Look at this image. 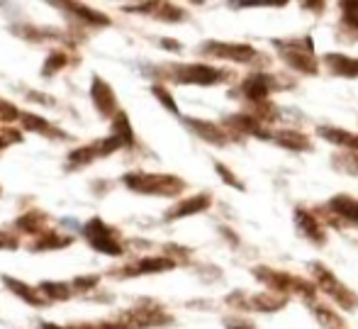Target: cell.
<instances>
[{
    "mask_svg": "<svg viewBox=\"0 0 358 329\" xmlns=\"http://www.w3.org/2000/svg\"><path fill=\"white\" fill-rule=\"evenodd\" d=\"M124 185H129L137 193H149V195H178L183 190V181L176 176H156V174H134L124 176Z\"/></svg>",
    "mask_w": 358,
    "mask_h": 329,
    "instance_id": "cell-1",
    "label": "cell"
},
{
    "mask_svg": "<svg viewBox=\"0 0 358 329\" xmlns=\"http://www.w3.org/2000/svg\"><path fill=\"white\" fill-rule=\"evenodd\" d=\"M276 47L281 49V56L285 59L288 66H292L295 71H300V73L320 71L317 56L312 54L310 39H288V42H276Z\"/></svg>",
    "mask_w": 358,
    "mask_h": 329,
    "instance_id": "cell-2",
    "label": "cell"
},
{
    "mask_svg": "<svg viewBox=\"0 0 358 329\" xmlns=\"http://www.w3.org/2000/svg\"><path fill=\"white\" fill-rule=\"evenodd\" d=\"M312 273H315L317 283H320V291H325L327 296H329L334 303H339L341 307L354 310V307L358 305V298L346 286H341V283L336 281V276L327 266H322V263H312Z\"/></svg>",
    "mask_w": 358,
    "mask_h": 329,
    "instance_id": "cell-3",
    "label": "cell"
},
{
    "mask_svg": "<svg viewBox=\"0 0 358 329\" xmlns=\"http://www.w3.org/2000/svg\"><path fill=\"white\" fill-rule=\"evenodd\" d=\"M83 234H86V239L91 242V247L96 249V252H103L107 254V257H119V254L124 252L122 244L117 242L115 237V229L107 227L103 220H91V222L83 227Z\"/></svg>",
    "mask_w": 358,
    "mask_h": 329,
    "instance_id": "cell-4",
    "label": "cell"
},
{
    "mask_svg": "<svg viewBox=\"0 0 358 329\" xmlns=\"http://www.w3.org/2000/svg\"><path fill=\"white\" fill-rule=\"evenodd\" d=\"M227 71L205 66V63H191V66H173V81L178 83H197V86H215L225 81Z\"/></svg>",
    "mask_w": 358,
    "mask_h": 329,
    "instance_id": "cell-5",
    "label": "cell"
},
{
    "mask_svg": "<svg viewBox=\"0 0 358 329\" xmlns=\"http://www.w3.org/2000/svg\"><path fill=\"white\" fill-rule=\"evenodd\" d=\"M202 52L207 56L217 59H230V61H253L256 59V49L248 47V44H225V42H207L202 44Z\"/></svg>",
    "mask_w": 358,
    "mask_h": 329,
    "instance_id": "cell-6",
    "label": "cell"
},
{
    "mask_svg": "<svg viewBox=\"0 0 358 329\" xmlns=\"http://www.w3.org/2000/svg\"><path fill=\"white\" fill-rule=\"evenodd\" d=\"M273 86H276V81H273L268 73H251V76L241 83V91L248 100H253V102L261 105V102L268 98V93L273 91Z\"/></svg>",
    "mask_w": 358,
    "mask_h": 329,
    "instance_id": "cell-7",
    "label": "cell"
},
{
    "mask_svg": "<svg viewBox=\"0 0 358 329\" xmlns=\"http://www.w3.org/2000/svg\"><path fill=\"white\" fill-rule=\"evenodd\" d=\"M295 224L305 239H310V242H315V244H325V229H322V224L317 222L315 215L307 213L305 208L295 210Z\"/></svg>",
    "mask_w": 358,
    "mask_h": 329,
    "instance_id": "cell-8",
    "label": "cell"
},
{
    "mask_svg": "<svg viewBox=\"0 0 358 329\" xmlns=\"http://www.w3.org/2000/svg\"><path fill=\"white\" fill-rule=\"evenodd\" d=\"M325 63L331 68V73L346 78H358V59L344 56V54H327Z\"/></svg>",
    "mask_w": 358,
    "mask_h": 329,
    "instance_id": "cell-9",
    "label": "cell"
},
{
    "mask_svg": "<svg viewBox=\"0 0 358 329\" xmlns=\"http://www.w3.org/2000/svg\"><path fill=\"white\" fill-rule=\"evenodd\" d=\"M93 100H96V107L100 110V115H110V112L115 110L112 88L107 86L103 78H96V81H93Z\"/></svg>",
    "mask_w": 358,
    "mask_h": 329,
    "instance_id": "cell-10",
    "label": "cell"
},
{
    "mask_svg": "<svg viewBox=\"0 0 358 329\" xmlns=\"http://www.w3.org/2000/svg\"><path fill=\"white\" fill-rule=\"evenodd\" d=\"M210 208V195H195V198L186 200V203L176 205L171 213H166V220H178V217H188V215L202 213V210Z\"/></svg>",
    "mask_w": 358,
    "mask_h": 329,
    "instance_id": "cell-11",
    "label": "cell"
},
{
    "mask_svg": "<svg viewBox=\"0 0 358 329\" xmlns=\"http://www.w3.org/2000/svg\"><path fill=\"white\" fill-rule=\"evenodd\" d=\"M168 268H173V261L171 259H142L139 263H134V266H127V271H124V276H144V273H158V271H168Z\"/></svg>",
    "mask_w": 358,
    "mask_h": 329,
    "instance_id": "cell-12",
    "label": "cell"
},
{
    "mask_svg": "<svg viewBox=\"0 0 358 329\" xmlns=\"http://www.w3.org/2000/svg\"><path fill=\"white\" fill-rule=\"evenodd\" d=\"M317 132H320L322 139L331 141V144L346 146V149L358 154V135H351V132H346V130H334V127H320Z\"/></svg>",
    "mask_w": 358,
    "mask_h": 329,
    "instance_id": "cell-13",
    "label": "cell"
},
{
    "mask_svg": "<svg viewBox=\"0 0 358 329\" xmlns=\"http://www.w3.org/2000/svg\"><path fill=\"white\" fill-rule=\"evenodd\" d=\"M268 139H273L276 144L285 146L290 151H302V149H310V139L300 132H292V130H283L276 132V135H268Z\"/></svg>",
    "mask_w": 358,
    "mask_h": 329,
    "instance_id": "cell-14",
    "label": "cell"
},
{
    "mask_svg": "<svg viewBox=\"0 0 358 329\" xmlns=\"http://www.w3.org/2000/svg\"><path fill=\"white\" fill-rule=\"evenodd\" d=\"M329 210L339 217L349 220V222L358 224V200L349 198V195H336L329 200Z\"/></svg>",
    "mask_w": 358,
    "mask_h": 329,
    "instance_id": "cell-15",
    "label": "cell"
},
{
    "mask_svg": "<svg viewBox=\"0 0 358 329\" xmlns=\"http://www.w3.org/2000/svg\"><path fill=\"white\" fill-rule=\"evenodd\" d=\"M188 125L193 127V130L197 132V135L202 137V139L212 141V144H225L227 141V135L220 130L217 125H212V122H202V120H188Z\"/></svg>",
    "mask_w": 358,
    "mask_h": 329,
    "instance_id": "cell-16",
    "label": "cell"
},
{
    "mask_svg": "<svg viewBox=\"0 0 358 329\" xmlns=\"http://www.w3.org/2000/svg\"><path fill=\"white\" fill-rule=\"evenodd\" d=\"M285 300L288 298L285 296H256V298H251V300H246L244 303V307H251V310H263V312H273V310H281L283 305H285Z\"/></svg>",
    "mask_w": 358,
    "mask_h": 329,
    "instance_id": "cell-17",
    "label": "cell"
},
{
    "mask_svg": "<svg viewBox=\"0 0 358 329\" xmlns=\"http://www.w3.org/2000/svg\"><path fill=\"white\" fill-rule=\"evenodd\" d=\"M5 286H10V291L17 293L20 298H24V300H27L29 305H42V303H44V296H42V293H37L34 288L24 286V283L15 281V278H5Z\"/></svg>",
    "mask_w": 358,
    "mask_h": 329,
    "instance_id": "cell-18",
    "label": "cell"
},
{
    "mask_svg": "<svg viewBox=\"0 0 358 329\" xmlns=\"http://www.w3.org/2000/svg\"><path fill=\"white\" fill-rule=\"evenodd\" d=\"M112 137H115L122 146H129L134 141L132 127H129V120H127V115H124V112H117L115 125H112Z\"/></svg>",
    "mask_w": 358,
    "mask_h": 329,
    "instance_id": "cell-19",
    "label": "cell"
},
{
    "mask_svg": "<svg viewBox=\"0 0 358 329\" xmlns=\"http://www.w3.org/2000/svg\"><path fill=\"white\" fill-rule=\"evenodd\" d=\"M44 215L39 213V210H32V213H27L24 217H20L17 220V227H22L24 232H39L42 229V224H44Z\"/></svg>",
    "mask_w": 358,
    "mask_h": 329,
    "instance_id": "cell-20",
    "label": "cell"
},
{
    "mask_svg": "<svg viewBox=\"0 0 358 329\" xmlns=\"http://www.w3.org/2000/svg\"><path fill=\"white\" fill-rule=\"evenodd\" d=\"M42 296L52 298V300H66V298L71 296V291H68V286H64V283H44Z\"/></svg>",
    "mask_w": 358,
    "mask_h": 329,
    "instance_id": "cell-21",
    "label": "cell"
},
{
    "mask_svg": "<svg viewBox=\"0 0 358 329\" xmlns=\"http://www.w3.org/2000/svg\"><path fill=\"white\" fill-rule=\"evenodd\" d=\"M71 244V239L68 237H59V234H47L44 239H39L37 244H34V249L37 252H42V249H61V247H68Z\"/></svg>",
    "mask_w": 358,
    "mask_h": 329,
    "instance_id": "cell-22",
    "label": "cell"
},
{
    "mask_svg": "<svg viewBox=\"0 0 358 329\" xmlns=\"http://www.w3.org/2000/svg\"><path fill=\"white\" fill-rule=\"evenodd\" d=\"M341 10H344V22L358 32V3H341Z\"/></svg>",
    "mask_w": 358,
    "mask_h": 329,
    "instance_id": "cell-23",
    "label": "cell"
},
{
    "mask_svg": "<svg viewBox=\"0 0 358 329\" xmlns=\"http://www.w3.org/2000/svg\"><path fill=\"white\" fill-rule=\"evenodd\" d=\"M215 169H217V174H220V178L225 181V183H230L232 188H237V190H244V183H241V181L237 178L234 174H232L230 169H227L225 164H215Z\"/></svg>",
    "mask_w": 358,
    "mask_h": 329,
    "instance_id": "cell-24",
    "label": "cell"
},
{
    "mask_svg": "<svg viewBox=\"0 0 358 329\" xmlns=\"http://www.w3.org/2000/svg\"><path fill=\"white\" fill-rule=\"evenodd\" d=\"M20 120H22V125L27 127V130H37V132L49 130L47 120H42V117H37V115H29V112H24V115H20Z\"/></svg>",
    "mask_w": 358,
    "mask_h": 329,
    "instance_id": "cell-25",
    "label": "cell"
},
{
    "mask_svg": "<svg viewBox=\"0 0 358 329\" xmlns=\"http://www.w3.org/2000/svg\"><path fill=\"white\" fill-rule=\"evenodd\" d=\"M64 63H66V56H64L61 52H54L52 56H49V61L44 63V76H52L57 68H61Z\"/></svg>",
    "mask_w": 358,
    "mask_h": 329,
    "instance_id": "cell-26",
    "label": "cell"
},
{
    "mask_svg": "<svg viewBox=\"0 0 358 329\" xmlns=\"http://www.w3.org/2000/svg\"><path fill=\"white\" fill-rule=\"evenodd\" d=\"M154 95H156L158 100H161L163 105H166L168 110L173 112V115H178V105H176V102H173V98L168 95V91H163V88H158V86H156V88H154Z\"/></svg>",
    "mask_w": 358,
    "mask_h": 329,
    "instance_id": "cell-27",
    "label": "cell"
},
{
    "mask_svg": "<svg viewBox=\"0 0 358 329\" xmlns=\"http://www.w3.org/2000/svg\"><path fill=\"white\" fill-rule=\"evenodd\" d=\"M22 137L17 135V132L13 130H0V149H5V146L15 144V141H20Z\"/></svg>",
    "mask_w": 358,
    "mask_h": 329,
    "instance_id": "cell-28",
    "label": "cell"
},
{
    "mask_svg": "<svg viewBox=\"0 0 358 329\" xmlns=\"http://www.w3.org/2000/svg\"><path fill=\"white\" fill-rule=\"evenodd\" d=\"M17 115V110H15L10 102H0V120H15Z\"/></svg>",
    "mask_w": 358,
    "mask_h": 329,
    "instance_id": "cell-29",
    "label": "cell"
},
{
    "mask_svg": "<svg viewBox=\"0 0 358 329\" xmlns=\"http://www.w3.org/2000/svg\"><path fill=\"white\" fill-rule=\"evenodd\" d=\"M15 247H17V237L0 232V249H15Z\"/></svg>",
    "mask_w": 358,
    "mask_h": 329,
    "instance_id": "cell-30",
    "label": "cell"
},
{
    "mask_svg": "<svg viewBox=\"0 0 358 329\" xmlns=\"http://www.w3.org/2000/svg\"><path fill=\"white\" fill-rule=\"evenodd\" d=\"M225 325H227V329H256L251 322H244V320H227Z\"/></svg>",
    "mask_w": 358,
    "mask_h": 329,
    "instance_id": "cell-31",
    "label": "cell"
},
{
    "mask_svg": "<svg viewBox=\"0 0 358 329\" xmlns=\"http://www.w3.org/2000/svg\"><path fill=\"white\" fill-rule=\"evenodd\" d=\"M98 283V276H91V278H78L76 286H96Z\"/></svg>",
    "mask_w": 358,
    "mask_h": 329,
    "instance_id": "cell-32",
    "label": "cell"
},
{
    "mask_svg": "<svg viewBox=\"0 0 358 329\" xmlns=\"http://www.w3.org/2000/svg\"><path fill=\"white\" fill-rule=\"evenodd\" d=\"M163 47H166V49H181V44H178V42H168V39H163Z\"/></svg>",
    "mask_w": 358,
    "mask_h": 329,
    "instance_id": "cell-33",
    "label": "cell"
},
{
    "mask_svg": "<svg viewBox=\"0 0 358 329\" xmlns=\"http://www.w3.org/2000/svg\"><path fill=\"white\" fill-rule=\"evenodd\" d=\"M42 329H61V327H57V325H44Z\"/></svg>",
    "mask_w": 358,
    "mask_h": 329,
    "instance_id": "cell-34",
    "label": "cell"
}]
</instances>
